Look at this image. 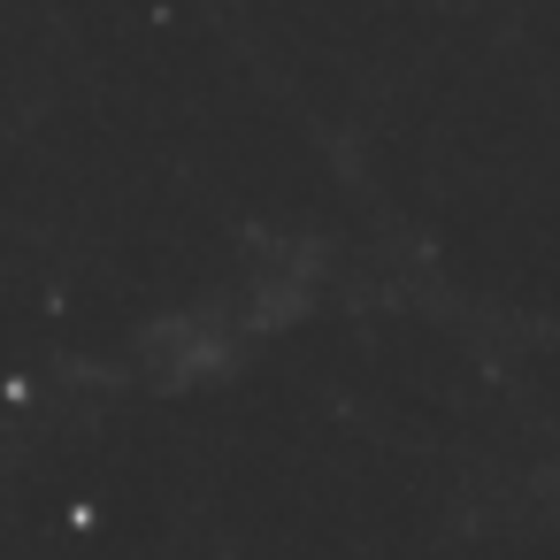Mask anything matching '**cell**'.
<instances>
[]
</instances>
